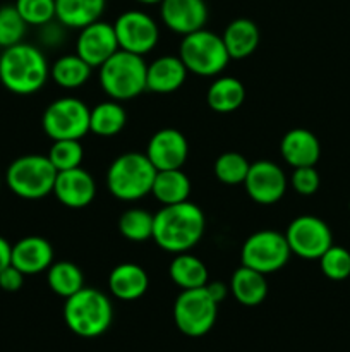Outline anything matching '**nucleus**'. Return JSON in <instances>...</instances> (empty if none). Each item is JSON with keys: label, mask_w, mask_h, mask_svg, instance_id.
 Segmentation results:
<instances>
[{"label": "nucleus", "mask_w": 350, "mask_h": 352, "mask_svg": "<svg viewBox=\"0 0 350 352\" xmlns=\"http://www.w3.org/2000/svg\"><path fill=\"white\" fill-rule=\"evenodd\" d=\"M206 230L205 212L187 201L161 206L154 213L153 241L167 253H187L201 243Z\"/></svg>", "instance_id": "1"}, {"label": "nucleus", "mask_w": 350, "mask_h": 352, "mask_svg": "<svg viewBox=\"0 0 350 352\" xmlns=\"http://www.w3.org/2000/svg\"><path fill=\"white\" fill-rule=\"evenodd\" d=\"M50 65L43 52L21 41L0 54V82L7 91L19 96L34 95L47 85Z\"/></svg>", "instance_id": "2"}, {"label": "nucleus", "mask_w": 350, "mask_h": 352, "mask_svg": "<svg viewBox=\"0 0 350 352\" xmlns=\"http://www.w3.org/2000/svg\"><path fill=\"white\" fill-rule=\"evenodd\" d=\"M64 320L72 333L95 339L110 329L113 308L108 296L93 287H82L64 302Z\"/></svg>", "instance_id": "3"}, {"label": "nucleus", "mask_w": 350, "mask_h": 352, "mask_svg": "<svg viewBox=\"0 0 350 352\" xmlns=\"http://www.w3.org/2000/svg\"><path fill=\"white\" fill-rule=\"evenodd\" d=\"M146 71L144 57L119 48L98 67V81L108 98L127 102L146 91Z\"/></svg>", "instance_id": "4"}, {"label": "nucleus", "mask_w": 350, "mask_h": 352, "mask_svg": "<svg viewBox=\"0 0 350 352\" xmlns=\"http://www.w3.org/2000/svg\"><path fill=\"white\" fill-rule=\"evenodd\" d=\"M156 168L139 151L119 155L106 170V189L119 201H139L151 195Z\"/></svg>", "instance_id": "5"}, {"label": "nucleus", "mask_w": 350, "mask_h": 352, "mask_svg": "<svg viewBox=\"0 0 350 352\" xmlns=\"http://www.w3.org/2000/svg\"><path fill=\"white\" fill-rule=\"evenodd\" d=\"M57 170L47 155H23L10 162L3 181L12 195L21 199L47 198L54 192Z\"/></svg>", "instance_id": "6"}, {"label": "nucleus", "mask_w": 350, "mask_h": 352, "mask_svg": "<svg viewBox=\"0 0 350 352\" xmlns=\"http://www.w3.org/2000/svg\"><path fill=\"white\" fill-rule=\"evenodd\" d=\"M178 57L189 72L201 78H216L230 62L222 34L213 33L206 28L182 36Z\"/></svg>", "instance_id": "7"}, {"label": "nucleus", "mask_w": 350, "mask_h": 352, "mask_svg": "<svg viewBox=\"0 0 350 352\" xmlns=\"http://www.w3.org/2000/svg\"><path fill=\"white\" fill-rule=\"evenodd\" d=\"M290 256L292 251L285 234L273 229L256 230L244 241L240 250V263L263 275L280 272Z\"/></svg>", "instance_id": "8"}, {"label": "nucleus", "mask_w": 350, "mask_h": 352, "mask_svg": "<svg viewBox=\"0 0 350 352\" xmlns=\"http://www.w3.org/2000/svg\"><path fill=\"white\" fill-rule=\"evenodd\" d=\"M41 127L51 141L82 140L89 133V107L75 96L54 100L41 116Z\"/></svg>", "instance_id": "9"}, {"label": "nucleus", "mask_w": 350, "mask_h": 352, "mask_svg": "<svg viewBox=\"0 0 350 352\" xmlns=\"http://www.w3.org/2000/svg\"><path fill=\"white\" fill-rule=\"evenodd\" d=\"M218 302L211 299L205 287L187 289L174 302V322L184 336L198 339L215 327Z\"/></svg>", "instance_id": "10"}, {"label": "nucleus", "mask_w": 350, "mask_h": 352, "mask_svg": "<svg viewBox=\"0 0 350 352\" xmlns=\"http://www.w3.org/2000/svg\"><path fill=\"white\" fill-rule=\"evenodd\" d=\"M283 234L292 254L307 261H318L333 244L331 229L316 215L295 217Z\"/></svg>", "instance_id": "11"}, {"label": "nucleus", "mask_w": 350, "mask_h": 352, "mask_svg": "<svg viewBox=\"0 0 350 352\" xmlns=\"http://www.w3.org/2000/svg\"><path fill=\"white\" fill-rule=\"evenodd\" d=\"M112 24L120 50L130 52L141 57L153 52L160 40L158 23L144 10H126Z\"/></svg>", "instance_id": "12"}, {"label": "nucleus", "mask_w": 350, "mask_h": 352, "mask_svg": "<svg viewBox=\"0 0 350 352\" xmlns=\"http://www.w3.org/2000/svg\"><path fill=\"white\" fill-rule=\"evenodd\" d=\"M247 196L261 206H271L280 201L288 189V177L283 168L271 160H257L250 164L244 181Z\"/></svg>", "instance_id": "13"}, {"label": "nucleus", "mask_w": 350, "mask_h": 352, "mask_svg": "<svg viewBox=\"0 0 350 352\" xmlns=\"http://www.w3.org/2000/svg\"><path fill=\"white\" fill-rule=\"evenodd\" d=\"M117 50H119V41L112 23L100 19L79 30L75 54L88 62L93 69H98Z\"/></svg>", "instance_id": "14"}, {"label": "nucleus", "mask_w": 350, "mask_h": 352, "mask_svg": "<svg viewBox=\"0 0 350 352\" xmlns=\"http://www.w3.org/2000/svg\"><path fill=\"white\" fill-rule=\"evenodd\" d=\"M144 153L156 170L182 168L189 157L187 138L178 129L163 127L150 138Z\"/></svg>", "instance_id": "15"}, {"label": "nucleus", "mask_w": 350, "mask_h": 352, "mask_svg": "<svg viewBox=\"0 0 350 352\" xmlns=\"http://www.w3.org/2000/svg\"><path fill=\"white\" fill-rule=\"evenodd\" d=\"M51 195L65 208L81 210L91 205L96 198L95 177L86 168L75 167L57 172Z\"/></svg>", "instance_id": "16"}, {"label": "nucleus", "mask_w": 350, "mask_h": 352, "mask_svg": "<svg viewBox=\"0 0 350 352\" xmlns=\"http://www.w3.org/2000/svg\"><path fill=\"white\" fill-rule=\"evenodd\" d=\"M160 17L165 28L185 36L206 26L208 6L205 0H161Z\"/></svg>", "instance_id": "17"}, {"label": "nucleus", "mask_w": 350, "mask_h": 352, "mask_svg": "<svg viewBox=\"0 0 350 352\" xmlns=\"http://www.w3.org/2000/svg\"><path fill=\"white\" fill-rule=\"evenodd\" d=\"M54 246L41 236H26L12 244L10 265L26 277L45 274L54 263Z\"/></svg>", "instance_id": "18"}, {"label": "nucleus", "mask_w": 350, "mask_h": 352, "mask_svg": "<svg viewBox=\"0 0 350 352\" xmlns=\"http://www.w3.org/2000/svg\"><path fill=\"white\" fill-rule=\"evenodd\" d=\"M280 155L292 168L316 167L321 157V143L312 131L295 127L281 138Z\"/></svg>", "instance_id": "19"}, {"label": "nucleus", "mask_w": 350, "mask_h": 352, "mask_svg": "<svg viewBox=\"0 0 350 352\" xmlns=\"http://www.w3.org/2000/svg\"><path fill=\"white\" fill-rule=\"evenodd\" d=\"M187 74V67L178 55H161L148 64L146 91L170 95L182 88Z\"/></svg>", "instance_id": "20"}, {"label": "nucleus", "mask_w": 350, "mask_h": 352, "mask_svg": "<svg viewBox=\"0 0 350 352\" xmlns=\"http://www.w3.org/2000/svg\"><path fill=\"white\" fill-rule=\"evenodd\" d=\"M150 289L148 272L137 263H120L110 272L108 291L110 294L120 301H137L143 298Z\"/></svg>", "instance_id": "21"}, {"label": "nucleus", "mask_w": 350, "mask_h": 352, "mask_svg": "<svg viewBox=\"0 0 350 352\" xmlns=\"http://www.w3.org/2000/svg\"><path fill=\"white\" fill-rule=\"evenodd\" d=\"M223 45L229 52L230 60H242L257 50L261 41V31L253 19L237 17L230 21L222 34Z\"/></svg>", "instance_id": "22"}, {"label": "nucleus", "mask_w": 350, "mask_h": 352, "mask_svg": "<svg viewBox=\"0 0 350 352\" xmlns=\"http://www.w3.org/2000/svg\"><path fill=\"white\" fill-rule=\"evenodd\" d=\"M106 0H55V19L67 30H81L102 19Z\"/></svg>", "instance_id": "23"}, {"label": "nucleus", "mask_w": 350, "mask_h": 352, "mask_svg": "<svg viewBox=\"0 0 350 352\" xmlns=\"http://www.w3.org/2000/svg\"><path fill=\"white\" fill-rule=\"evenodd\" d=\"M246 100V86L233 76H216L206 91V103L216 113L239 110Z\"/></svg>", "instance_id": "24"}, {"label": "nucleus", "mask_w": 350, "mask_h": 352, "mask_svg": "<svg viewBox=\"0 0 350 352\" xmlns=\"http://www.w3.org/2000/svg\"><path fill=\"white\" fill-rule=\"evenodd\" d=\"M230 294L233 296L239 305L253 306L261 305L268 296V282L266 275L253 270L249 267L240 265L230 277Z\"/></svg>", "instance_id": "25"}, {"label": "nucleus", "mask_w": 350, "mask_h": 352, "mask_svg": "<svg viewBox=\"0 0 350 352\" xmlns=\"http://www.w3.org/2000/svg\"><path fill=\"white\" fill-rule=\"evenodd\" d=\"M191 179L182 168L172 170H156L151 195L161 206L177 205L187 201L191 196Z\"/></svg>", "instance_id": "26"}, {"label": "nucleus", "mask_w": 350, "mask_h": 352, "mask_svg": "<svg viewBox=\"0 0 350 352\" xmlns=\"http://www.w3.org/2000/svg\"><path fill=\"white\" fill-rule=\"evenodd\" d=\"M168 277L180 291L205 287L209 280V272L205 261L187 253L175 254L168 265Z\"/></svg>", "instance_id": "27"}, {"label": "nucleus", "mask_w": 350, "mask_h": 352, "mask_svg": "<svg viewBox=\"0 0 350 352\" xmlns=\"http://www.w3.org/2000/svg\"><path fill=\"white\" fill-rule=\"evenodd\" d=\"M127 124V112L122 102L105 100L89 109V133L98 138H113L124 131Z\"/></svg>", "instance_id": "28"}, {"label": "nucleus", "mask_w": 350, "mask_h": 352, "mask_svg": "<svg viewBox=\"0 0 350 352\" xmlns=\"http://www.w3.org/2000/svg\"><path fill=\"white\" fill-rule=\"evenodd\" d=\"M93 67L78 54H65L50 65V78L64 89H78L91 78Z\"/></svg>", "instance_id": "29"}, {"label": "nucleus", "mask_w": 350, "mask_h": 352, "mask_svg": "<svg viewBox=\"0 0 350 352\" xmlns=\"http://www.w3.org/2000/svg\"><path fill=\"white\" fill-rule=\"evenodd\" d=\"M47 284L58 298H71L84 287V274L72 261H54L47 272Z\"/></svg>", "instance_id": "30"}, {"label": "nucleus", "mask_w": 350, "mask_h": 352, "mask_svg": "<svg viewBox=\"0 0 350 352\" xmlns=\"http://www.w3.org/2000/svg\"><path fill=\"white\" fill-rule=\"evenodd\" d=\"M154 213L143 208H129L120 215L119 232L130 243H144L153 239Z\"/></svg>", "instance_id": "31"}, {"label": "nucleus", "mask_w": 350, "mask_h": 352, "mask_svg": "<svg viewBox=\"0 0 350 352\" xmlns=\"http://www.w3.org/2000/svg\"><path fill=\"white\" fill-rule=\"evenodd\" d=\"M250 162L239 151H225L220 155L213 165L215 177L225 186L244 184L249 172Z\"/></svg>", "instance_id": "32"}, {"label": "nucleus", "mask_w": 350, "mask_h": 352, "mask_svg": "<svg viewBox=\"0 0 350 352\" xmlns=\"http://www.w3.org/2000/svg\"><path fill=\"white\" fill-rule=\"evenodd\" d=\"M47 157L57 172L71 170V168L81 167L84 148H82L81 140H55Z\"/></svg>", "instance_id": "33"}, {"label": "nucleus", "mask_w": 350, "mask_h": 352, "mask_svg": "<svg viewBox=\"0 0 350 352\" xmlns=\"http://www.w3.org/2000/svg\"><path fill=\"white\" fill-rule=\"evenodd\" d=\"M318 261L323 275L329 280L342 282L350 278V251L347 248L331 244Z\"/></svg>", "instance_id": "34"}, {"label": "nucleus", "mask_w": 350, "mask_h": 352, "mask_svg": "<svg viewBox=\"0 0 350 352\" xmlns=\"http://www.w3.org/2000/svg\"><path fill=\"white\" fill-rule=\"evenodd\" d=\"M27 24L17 12L16 6L0 7V48H9L21 43L26 34Z\"/></svg>", "instance_id": "35"}, {"label": "nucleus", "mask_w": 350, "mask_h": 352, "mask_svg": "<svg viewBox=\"0 0 350 352\" xmlns=\"http://www.w3.org/2000/svg\"><path fill=\"white\" fill-rule=\"evenodd\" d=\"M16 9L27 26H43L55 19V0H16Z\"/></svg>", "instance_id": "36"}, {"label": "nucleus", "mask_w": 350, "mask_h": 352, "mask_svg": "<svg viewBox=\"0 0 350 352\" xmlns=\"http://www.w3.org/2000/svg\"><path fill=\"white\" fill-rule=\"evenodd\" d=\"M288 186L301 196H312L321 186V177L316 167H297L290 174Z\"/></svg>", "instance_id": "37"}, {"label": "nucleus", "mask_w": 350, "mask_h": 352, "mask_svg": "<svg viewBox=\"0 0 350 352\" xmlns=\"http://www.w3.org/2000/svg\"><path fill=\"white\" fill-rule=\"evenodd\" d=\"M26 275L17 270L14 265H9L0 272V289L5 292H17L24 285Z\"/></svg>", "instance_id": "38"}, {"label": "nucleus", "mask_w": 350, "mask_h": 352, "mask_svg": "<svg viewBox=\"0 0 350 352\" xmlns=\"http://www.w3.org/2000/svg\"><path fill=\"white\" fill-rule=\"evenodd\" d=\"M41 28V41H43L47 47H57V45H60L62 41H64V30H67V28L64 26V24L58 23L57 19L50 21V23L43 24Z\"/></svg>", "instance_id": "39"}, {"label": "nucleus", "mask_w": 350, "mask_h": 352, "mask_svg": "<svg viewBox=\"0 0 350 352\" xmlns=\"http://www.w3.org/2000/svg\"><path fill=\"white\" fill-rule=\"evenodd\" d=\"M205 289H206V292L211 296L213 301L218 302V305L222 301H225L226 296H229V292H230L229 284H225V282H222V280H211V282L208 280V284L205 285Z\"/></svg>", "instance_id": "40"}, {"label": "nucleus", "mask_w": 350, "mask_h": 352, "mask_svg": "<svg viewBox=\"0 0 350 352\" xmlns=\"http://www.w3.org/2000/svg\"><path fill=\"white\" fill-rule=\"evenodd\" d=\"M10 253H12V244L0 236V272L10 265Z\"/></svg>", "instance_id": "41"}, {"label": "nucleus", "mask_w": 350, "mask_h": 352, "mask_svg": "<svg viewBox=\"0 0 350 352\" xmlns=\"http://www.w3.org/2000/svg\"><path fill=\"white\" fill-rule=\"evenodd\" d=\"M134 2L141 3V6H160L161 0H134Z\"/></svg>", "instance_id": "42"}, {"label": "nucleus", "mask_w": 350, "mask_h": 352, "mask_svg": "<svg viewBox=\"0 0 350 352\" xmlns=\"http://www.w3.org/2000/svg\"><path fill=\"white\" fill-rule=\"evenodd\" d=\"M0 188H2V175H0Z\"/></svg>", "instance_id": "43"}]
</instances>
